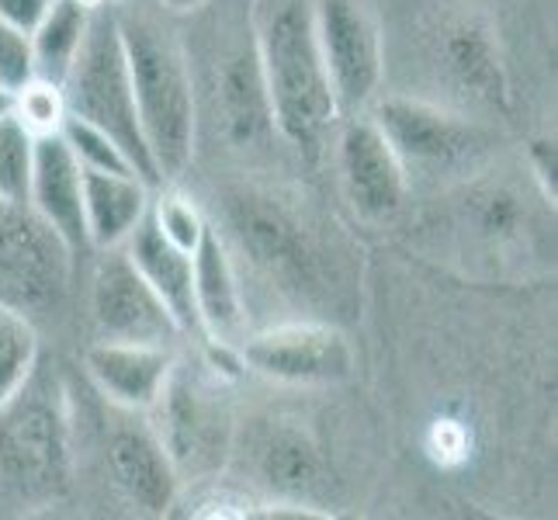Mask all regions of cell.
Instances as JSON below:
<instances>
[{
    "label": "cell",
    "mask_w": 558,
    "mask_h": 520,
    "mask_svg": "<svg viewBox=\"0 0 558 520\" xmlns=\"http://www.w3.org/2000/svg\"><path fill=\"white\" fill-rule=\"evenodd\" d=\"M211 108L222 140L233 149H267L278 140L271 94H267L254 22L236 25V38L219 46L211 70Z\"/></svg>",
    "instance_id": "obj_13"
},
{
    "label": "cell",
    "mask_w": 558,
    "mask_h": 520,
    "mask_svg": "<svg viewBox=\"0 0 558 520\" xmlns=\"http://www.w3.org/2000/svg\"><path fill=\"white\" fill-rule=\"evenodd\" d=\"M60 136L66 140L70 153L76 157V164H81L84 170H108V173H136L129 164L125 153L114 146V140H108L101 129H94L81 119H70L60 129ZM140 178V173H136Z\"/></svg>",
    "instance_id": "obj_28"
},
{
    "label": "cell",
    "mask_w": 558,
    "mask_h": 520,
    "mask_svg": "<svg viewBox=\"0 0 558 520\" xmlns=\"http://www.w3.org/2000/svg\"><path fill=\"white\" fill-rule=\"evenodd\" d=\"M122 250L132 261V267L143 275V281L160 295V302L170 310V316L178 319L181 334L198 330L195 295H191V254H184L181 246H174L160 233L153 211H146V216L140 219V226L129 233Z\"/></svg>",
    "instance_id": "obj_20"
},
{
    "label": "cell",
    "mask_w": 558,
    "mask_h": 520,
    "mask_svg": "<svg viewBox=\"0 0 558 520\" xmlns=\"http://www.w3.org/2000/svg\"><path fill=\"white\" fill-rule=\"evenodd\" d=\"M28 205L66 243L73 257H81L90 246L84 226V173L60 132L35 136Z\"/></svg>",
    "instance_id": "obj_17"
},
{
    "label": "cell",
    "mask_w": 558,
    "mask_h": 520,
    "mask_svg": "<svg viewBox=\"0 0 558 520\" xmlns=\"http://www.w3.org/2000/svg\"><path fill=\"white\" fill-rule=\"evenodd\" d=\"M32 149H35L32 132L11 111L0 114V198L4 202H28Z\"/></svg>",
    "instance_id": "obj_25"
},
{
    "label": "cell",
    "mask_w": 558,
    "mask_h": 520,
    "mask_svg": "<svg viewBox=\"0 0 558 520\" xmlns=\"http://www.w3.org/2000/svg\"><path fill=\"white\" fill-rule=\"evenodd\" d=\"M38 364V334L35 323L11 310V305H0V407L22 389L25 378L35 372Z\"/></svg>",
    "instance_id": "obj_24"
},
{
    "label": "cell",
    "mask_w": 558,
    "mask_h": 520,
    "mask_svg": "<svg viewBox=\"0 0 558 520\" xmlns=\"http://www.w3.org/2000/svg\"><path fill=\"white\" fill-rule=\"evenodd\" d=\"M178 354L157 343L98 340L84 351V368L108 407L129 413H149L157 407Z\"/></svg>",
    "instance_id": "obj_18"
},
{
    "label": "cell",
    "mask_w": 558,
    "mask_h": 520,
    "mask_svg": "<svg viewBox=\"0 0 558 520\" xmlns=\"http://www.w3.org/2000/svg\"><path fill=\"white\" fill-rule=\"evenodd\" d=\"M191 295H195L198 330L211 343L240 347L246 337V299L240 267L229 257L216 226H205L198 246L191 250Z\"/></svg>",
    "instance_id": "obj_19"
},
{
    "label": "cell",
    "mask_w": 558,
    "mask_h": 520,
    "mask_svg": "<svg viewBox=\"0 0 558 520\" xmlns=\"http://www.w3.org/2000/svg\"><path fill=\"white\" fill-rule=\"evenodd\" d=\"M73 254L28 202L0 198V305L43 313L60 305L70 285Z\"/></svg>",
    "instance_id": "obj_9"
},
{
    "label": "cell",
    "mask_w": 558,
    "mask_h": 520,
    "mask_svg": "<svg viewBox=\"0 0 558 520\" xmlns=\"http://www.w3.org/2000/svg\"><path fill=\"white\" fill-rule=\"evenodd\" d=\"M108 465L132 507L149 517L170 513L181 489V475L146 413L114 410L108 427Z\"/></svg>",
    "instance_id": "obj_16"
},
{
    "label": "cell",
    "mask_w": 558,
    "mask_h": 520,
    "mask_svg": "<svg viewBox=\"0 0 558 520\" xmlns=\"http://www.w3.org/2000/svg\"><path fill=\"white\" fill-rule=\"evenodd\" d=\"M461 211L472 229V237L486 246H507L524 237V226L531 219V202H524L521 184L507 178H478L461 195Z\"/></svg>",
    "instance_id": "obj_22"
},
{
    "label": "cell",
    "mask_w": 558,
    "mask_h": 520,
    "mask_svg": "<svg viewBox=\"0 0 558 520\" xmlns=\"http://www.w3.org/2000/svg\"><path fill=\"white\" fill-rule=\"evenodd\" d=\"M108 4H149V0H108Z\"/></svg>",
    "instance_id": "obj_34"
},
{
    "label": "cell",
    "mask_w": 558,
    "mask_h": 520,
    "mask_svg": "<svg viewBox=\"0 0 558 520\" xmlns=\"http://www.w3.org/2000/svg\"><path fill=\"white\" fill-rule=\"evenodd\" d=\"M527 178L542 191V198L555 208V143L531 140L527 146Z\"/></svg>",
    "instance_id": "obj_30"
},
{
    "label": "cell",
    "mask_w": 558,
    "mask_h": 520,
    "mask_svg": "<svg viewBox=\"0 0 558 520\" xmlns=\"http://www.w3.org/2000/svg\"><path fill=\"white\" fill-rule=\"evenodd\" d=\"M372 119L389 140L407 178H440L469 170L486 157L489 132L469 111L416 94H385L372 101Z\"/></svg>",
    "instance_id": "obj_8"
},
{
    "label": "cell",
    "mask_w": 558,
    "mask_h": 520,
    "mask_svg": "<svg viewBox=\"0 0 558 520\" xmlns=\"http://www.w3.org/2000/svg\"><path fill=\"white\" fill-rule=\"evenodd\" d=\"M254 38L271 94L278 140L305 157L323 149L326 132L340 122L313 25V0H257Z\"/></svg>",
    "instance_id": "obj_3"
},
{
    "label": "cell",
    "mask_w": 558,
    "mask_h": 520,
    "mask_svg": "<svg viewBox=\"0 0 558 520\" xmlns=\"http://www.w3.org/2000/svg\"><path fill=\"white\" fill-rule=\"evenodd\" d=\"M52 0H0V17L11 22L14 28L22 32H32L38 22H43V14L49 11Z\"/></svg>",
    "instance_id": "obj_31"
},
{
    "label": "cell",
    "mask_w": 558,
    "mask_h": 520,
    "mask_svg": "<svg viewBox=\"0 0 558 520\" xmlns=\"http://www.w3.org/2000/svg\"><path fill=\"white\" fill-rule=\"evenodd\" d=\"M250 372L278 385H343L354 375V347L326 319H288L243 337L236 347Z\"/></svg>",
    "instance_id": "obj_12"
},
{
    "label": "cell",
    "mask_w": 558,
    "mask_h": 520,
    "mask_svg": "<svg viewBox=\"0 0 558 520\" xmlns=\"http://www.w3.org/2000/svg\"><path fill=\"white\" fill-rule=\"evenodd\" d=\"M157 4L170 14H198L211 4V0H157Z\"/></svg>",
    "instance_id": "obj_32"
},
{
    "label": "cell",
    "mask_w": 558,
    "mask_h": 520,
    "mask_svg": "<svg viewBox=\"0 0 558 520\" xmlns=\"http://www.w3.org/2000/svg\"><path fill=\"white\" fill-rule=\"evenodd\" d=\"M32 76H35V66H32L28 32L14 28L11 22L0 17V87L14 94V90H22Z\"/></svg>",
    "instance_id": "obj_29"
},
{
    "label": "cell",
    "mask_w": 558,
    "mask_h": 520,
    "mask_svg": "<svg viewBox=\"0 0 558 520\" xmlns=\"http://www.w3.org/2000/svg\"><path fill=\"white\" fill-rule=\"evenodd\" d=\"M313 25L340 119L364 111L385 81L378 17L364 0H313Z\"/></svg>",
    "instance_id": "obj_10"
},
{
    "label": "cell",
    "mask_w": 558,
    "mask_h": 520,
    "mask_svg": "<svg viewBox=\"0 0 558 520\" xmlns=\"http://www.w3.org/2000/svg\"><path fill=\"white\" fill-rule=\"evenodd\" d=\"M11 101H14V94H8L4 87H0V114H8V111H11Z\"/></svg>",
    "instance_id": "obj_33"
},
{
    "label": "cell",
    "mask_w": 558,
    "mask_h": 520,
    "mask_svg": "<svg viewBox=\"0 0 558 520\" xmlns=\"http://www.w3.org/2000/svg\"><path fill=\"white\" fill-rule=\"evenodd\" d=\"M90 313L101 340L157 343L170 347L181 337L178 319L160 302V295L143 281L122 246L101 254L90 281Z\"/></svg>",
    "instance_id": "obj_14"
},
{
    "label": "cell",
    "mask_w": 558,
    "mask_h": 520,
    "mask_svg": "<svg viewBox=\"0 0 558 520\" xmlns=\"http://www.w3.org/2000/svg\"><path fill=\"white\" fill-rule=\"evenodd\" d=\"M216 202L222 229L211 226L229 257H240L271 292L302 310L333 302V254L326 250L319 222L292 191L236 181L226 184Z\"/></svg>",
    "instance_id": "obj_1"
},
{
    "label": "cell",
    "mask_w": 558,
    "mask_h": 520,
    "mask_svg": "<svg viewBox=\"0 0 558 520\" xmlns=\"http://www.w3.org/2000/svg\"><path fill=\"white\" fill-rule=\"evenodd\" d=\"M94 14V0H52L28 38H32V66L38 81L60 84L66 81L70 63L81 49Z\"/></svg>",
    "instance_id": "obj_23"
},
{
    "label": "cell",
    "mask_w": 558,
    "mask_h": 520,
    "mask_svg": "<svg viewBox=\"0 0 558 520\" xmlns=\"http://www.w3.org/2000/svg\"><path fill=\"white\" fill-rule=\"evenodd\" d=\"M149 423L174 461L181 479H208L233 445V413L216 378V368L174 361L170 378L149 413Z\"/></svg>",
    "instance_id": "obj_7"
},
{
    "label": "cell",
    "mask_w": 558,
    "mask_h": 520,
    "mask_svg": "<svg viewBox=\"0 0 558 520\" xmlns=\"http://www.w3.org/2000/svg\"><path fill=\"white\" fill-rule=\"evenodd\" d=\"M420 49L434 81L448 90V108H510V81L493 22L475 8L445 4L423 22Z\"/></svg>",
    "instance_id": "obj_6"
},
{
    "label": "cell",
    "mask_w": 558,
    "mask_h": 520,
    "mask_svg": "<svg viewBox=\"0 0 558 520\" xmlns=\"http://www.w3.org/2000/svg\"><path fill=\"white\" fill-rule=\"evenodd\" d=\"M140 129L163 184L184 178L195 160L198 90L181 38L143 4H114Z\"/></svg>",
    "instance_id": "obj_2"
},
{
    "label": "cell",
    "mask_w": 558,
    "mask_h": 520,
    "mask_svg": "<svg viewBox=\"0 0 558 520\" xmlns=\"http://www.w3.org/2000/svg\"><path fill=\"white\" fill-rule=\"evenodd\" d=\"M84 226L87 240L98 250L122 246L140 219L149 211L153 188L136 173L84 170Z\"/></svg>",
    "instance_id": "obj_21"
},
{
    "label": "cell",
    "mask_w": 558,
    "mask_h": 520,
    "mask_svg": "<svg viewBox=\"0 0 558 520\" xmlns=\"http://www.w3.org/2000/svg\"><path fill=\"white\" fill-rule=\"evenodd\" d=\"M11 114L32 132V136H49V132H60L63 122H66L63 87L32 76L22 90H14Z\"/></svg>",
    "instance_id": "obj_26"
},
{
    "label": "cell",
    "mask_w": 558,
    "mask_h": 520,
    "mask_svg": "<svg viewBox=\"0 0 558 520\" xmlns=\"http://www.w3.org/2000/svg\"><path fill=\"white\" fill-rule=\"evenodd\" d=\"M63 101L70 119H81L114 140V146L129 157L132 170L140 173V181H146L153 191L163 184L143 140L122 35L119 22H114V4H108V0L94 4L87 35L63 81Z\"/></svg>",
    "instance_id": "obj_5"
},
{
    "label": "cell",
    "mask_w": 558,
    "mask_h": 520,
    "mask_svg": "<svg viewBox=\"0 0 558 520\" xmlns=\"http://www.w3.org/2000/svg\"><path fill=\"white\" fill-rule=\"evenodd\" d=\"M340 188L364 222L396 219L410 195V178L372 114H348L337 136Z\"/></svg>",
    "instance_id": "obj_15"
},
{
    "label": "cell",
    "mask_w": 558,
    "mask_h": 520,
    "mask_svg": "<svg viewBox=\"0 0 558 520\" xmlns=\"http://www.w3.org/2000/svg\"><path fill=\"white\" fill-rule=\"evenodd\" d=\"M160 195L149 202V211H153V219H157V226H160V233L174 243V246H181L184 254H191V250L198 246V240H202V233H205V226H208V219H205V211L191 202L187 195H181V191H174V188H157Z\"/></svg>",
    "instance_id": "obj_27"
},
{
    "label": "cell",
    "mask_w": 558,
    "mask_h": 520,
    "mask_svg": "<svg viewBox=\"0 0 558 520\" xmlns=\"http://www.w3.org/2000/svg\"><path fill=\"white\" fill-rule=\"evenodd\" d=\"M250 465L257 486L271 496V510L264 517H330L326 493H330V461L319 440L299 420H267L250 437Z\"/></svg>",
    "instance_id": "obj_11"
},
{
    "label": "cell",
    "mask_w": 558,
    "mask_h": 520,
    "mask_svg": "<svg viewBox=\"0 0 558 520\" xmlns=\"http://www.w3.org/2000/svg\"><path fill=\"white\" fill-rule=\"evenodd\" d=\"M73 479V434L63 382L43 364L0 407V493L22 510L52 507Z\"/></svg>",
    "instance_id": "obj_4"
}]
</instances>
